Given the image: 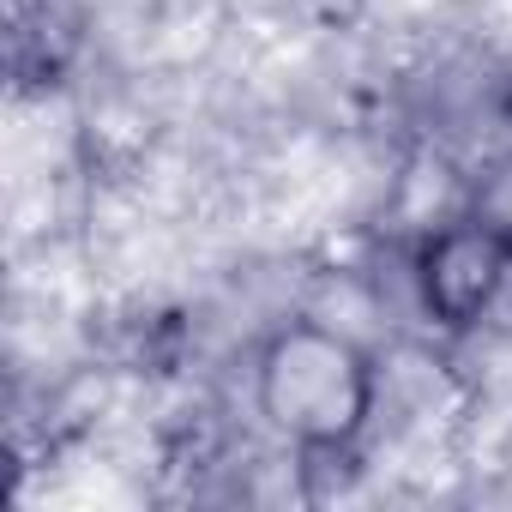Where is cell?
I'll use <instances>...</instances> for the list:
<instances>
[{"instance_id": "obj_1", "label": "cell", "mask_w": 512, "mask_h": 512, "mask_svg": "<svg viewBox=\"0 0 512 512\" xmlns=\"http://www.w3.org/2000/svg\"><path fill=\"white\" fill-rule=\"evenodd\" d=\"M253 410L296 452H350L380 416V362L332 320H290L253 362Z\"/></svg>"}, {"instance_id": "obj_2", "label": "cell", "mask_w": 512, "mask_h": 512, "mask_svg": "<svg viewBox=\"0 0 512 512\" xmlns=\"http://www.w3.org/2000/svg\"><path fill=\"white\" fill-rule=\"evenodd\" d=\"M410 284H416V308L440 332H476L494 320L500 296L512 290V235L482 211H464L416 241Z\"/></svg>"}]
</instances>
